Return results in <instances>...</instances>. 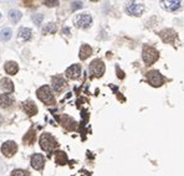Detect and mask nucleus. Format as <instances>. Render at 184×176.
<instances>
[{"mask_svg":"<svg viewBox=\"0 0 184 176\" xmlns=\"http://www.w3.org/2000/svg\"><path fill=\"white\" fill-rule=\"evenodd\" d=\"M36 94H38V98L44 103L46 106H52L56 103V99H55V94L54 92H52V88L50 86H43L40 87L38 92H36Z\"/></svg>","mask_w":184,"mask_h":176,"instance_id":"nucleus-1","label":"nucleus"},{"mask_svg":"<svg viewBox=\"0 0 184 176\" xmlns=\"http://www.w3.org/2000/svg\"><path fill=\"white\" fill-rule=\"evenodd\" d=\"M39 143H40L41 149L45 150V151H51V150H54V149H56L57 146H59V143H57V140L51 135L50 133L41 134Z\"/></svg>","mask_w":184,"mask_h":176,"instance_id":"nucleus-2","label":"nucleus"},{"mask_svg":"<svg viewBox=\"0 0 184 176\" xmlns=\"http://www.w3.org/2000/svg\"><path fill=\"white\" fill-rule=\"evenodd\" d=\"M142 57H143V61L147 66H151L159 58V52L152 46H144L143 51H142Z\"/></svg>","mask_w":184,"mask_h":176,"instance_id":"nucleus-3","label":"nucleus"},{"mask_svg":"<svg viewBox=\"0 0 184 176\" xmlns=\"http://www.w3.org/2000/svg\"><path fill=\"white\" fill-rule=\"evenodd\" d=\"M73 24H75V26L78 29H87V27H90L92 24V16L86 13L78 14L75 16V19H73Z\"/></svg>","mask_w":184,"mask_h":176,"instance_id":"nucleus-4","label":"nucleus"},{"mask_svg":"<svg viewBox=\"0 0 184 176\" xmlns=\"http://www.w3.org/2000/svg\"><path fill=\"white\" fill-rule=\"evenodd\" d=\"M104 70H106V67H104L103 61L99 58L93 60L90 63V73L93 77H101L104 73Z\"/></svg>","mask_w":184,"mask_h":176,"instance_id":"nucleus-5","label":"nucleus"},{"mask_svg":"<svg viewBox=\"0 0 184 176\" xmlns=\"http://www.w3.org/2000/svg\"><path fill=\"white\" fill-rule=\"evenodd\" d=\"M147 81H148V83L151 86L159 87L164 83V77L159 73V71L153 70V71H149L148 73H147Z\"/></svg>","mask_w":184,"mask_h":176,"instance_id":"nucleus-6","label":"nucleus"},{"mask_svg":"<svg viewBox=\"0 0 184 176\" xmlns=\"http://www.w3.org/2000/svg\"><path fill=\"white\" fill-rule=\"evenodd\" d=\"M16 151H18V144L15 143V142H13V140L5 142L3 145H1V153L6 158L13 156V155L16 154Z\"/></svg>","mask_w":184,"mask_h":176,"instance_id":"nucleus-7","label":"nucleus"},{"mask_svg":"<svg viewBox=\"0 0 184 176\" xmlns=\"http://www.w3.org/2000/svg\"><path fill=\"white\" fill-rule=\"evenodd\" d=\"M143 10L144 6L138 3H128L126 5V11H127V14L132 15V16H139L143 13Z\"/></svg>","mask_w":184,"mask_h":176,"instance_id":"nucleus-8","label":"nucleus"},{"mask_svg":"<svg viewBox=\"0 0 184 176\" xmlns=\"http://www.w3.org/2000/svg\"><path fill=\"white\" fill-rule=\"evenodd\" d=\"M51 83H52V88L56 92H62L67 86V82L62 76H54L51 80Z\"/></svg>","mask_w":184,"mask_h":176,"instance_id":"nucleus-9","label":"nucleus"},{"mask_svg":"<svg viewBox=\"0 0 184 176\" xmlns=\"http://www.w3.org/2000/svg\"><path fill=\"white\" fill-rule=\"evenodd\" d=\"M66 76H67V78H70V80H78L81 76V66L77 63L70 66L69 68L66 70Z\"/></svg>","mask_w":184,"mask_h":176,"instance_id":"nucleus-10","label":"nucleus"},{"mask_svg":"<svg viewBox=\"0 0 184 176\" xmlns=\"http://www.w3.org/2000/svg\"><path fill=\"white\" fill-rule=\"evenodd\" d=\"M31 166L35 170H43L45 166V158L41 154H34L31 156Z\"/></svg>","mask_w":184,"mask_h":176,"instance_id":"nucleus-11","label":"nucleus"},{"mask_svg":"<svg viewBox=\"0 0 184 176\" xmlns=\"http://www.w3.org/2000/svg\"><path fill=\"white\" fill-rule=\"evenodd\" d=\"M159 36H161V39L164 41V42L172 44V42H174V40L177 39V32H175V31H173V30H171V29H167V30L161 31Z\"/></svg>","mask_w":184,"mask_h":176,"instance_id":"nucleus-12","label":"nucleus"},{"mask_svg":"<svg viewBox=\"0 0 184 176\" xmlns=\"http://www.w3.org/2000/svg\"><path fill=\"white\" fill-rule=\"evenodd\" d=\"M23 109L28 115H35L38 114V107L33 101H26L23 103Z\"/></svg>","mask_w":184,"mask_h":176,"instance_id":"nucleus-13","label":"nucleus"},{"mask_svg":"<svg viewBox=\"0 0 184 176\" xmlns=\"http://www.w3.org/2000/svg\"><path fill=\"white\" fill-rule=\"evenodd\" d=\"M14 104V98L6 94V93H0V107L3 108H10Z\"/></svg>","mask_w":184,"mask_h":176,"instance_id":"nucleus-14","label":"nucleus"},{"mask_svg":"<svg viewBox=\"0 0 184 176\" xmlns=\"http://www.w3.org/2000/svg\"><path fill=\"white\" fill-rule=\"evenodd\" d=\"M4 68H5V72H6L8 75L14 76V75H16L19 72V65L15 61H8L6 63H5Z\"/></svg>","mask_w":184,"mask_h":176,"instance_id":"nucleus-15","label":"nucleus"},{"mask_svg":"<svg viewBox=\"0 0 184 176\" xmlns=\"http://www.w3.org/2000/svg\"><path fill=\"white\" fill-rule=\"evenodd\" d=\"M180 1H162V6L168 11H175V10L180 9Z\"/></svg>","mask_w":184,"mask_h":176,"instance_id":"nucleus-16","label":"nucleus"},{"mask_svg":"<svg viewBox=\"0 0 184 176\" xmlns=\"http://www.w3.org/2000/svg\"><path fill=\"white\" fill-rule=\"evenodd\" d=\"M92 55V49H91V46L90 45H82L81 46V49H80V58L83 61V60H87L90 56Z\"/></svg>","mask_w":184,"mask_h":176,"instance_id":"nucleus-17","label":"nucleus"},{"mask_svg":"<svg viewBox=\"0 0 184 176\" xmlns=\"http://www.w3.org/2000/svg\"><path fill=\"white\" fill-rule=\"evenodd\" d=\"M0 88L8 92H14V83L9 78H1L0 80Z\"/></svg>","mask_w":184,"mask_h":176,"instance_id":"nucleus-18","label":"nucleus"},{"mask_svg":"<svg viewBox=\"0 0 184 176\" xmlns=\"http://www.w3.org/2000/svg\"><path fill=\"white\" fill-rule=\"evenodd\" d=\"M33 37V31L28 27H21L19 30V39H21L24 41H29Z\"/></svg>","mask_w":184,"mask_h":176,"instance_id":"nucleus-19","label":"nucleus"},{"mask_svg":"<svg viewBox=\"0 0 184 176\" xmlns=\"http://www.w3.org/2000/svg\"><path fill=\"white\" fill-rule=\"evenodd\" d=\"M55 161L59 165H65L67 163V155L64 151H57L55 155Z\"/></svg>","mask_w":184,"mask_h":176,"instance_id":"nucleus-20","label":"nucleus"},{"mask_svg":"<svg viewBox=\"0 0 184 176\" xmlns=\"http://www.w3.org/2000/svg\"><path fill=\"white\" fill-rule=\"evenodd\" d=\"M35 139H36V134H35V132L31 129V130H29L28 132V134L24 137V143H26V144H33L34 142H35Z\"/></svg>","mask_w":184,"mask_h":176,"instance_id":"nucleus-21","label":"nucleus"},{"mask_svg":"<svg viewBox=\"0 0 184 176\" xmlns=\"http://www.w3.org/2000/svg\"><path fill=\"white\" fill-rule=\"evenodd\" d=\"M11 30L10 29H3L1 31H0V40L1 41H9L10 37H11Z\"/></svg>","mask_w":184,"mask_h":176,"instance_id":"nucleus-22","label":"nucleus"},{"mask_svg":"<svg viewBox=\"0 0 184 176\" xmlns=\"http://www.w3.org/2000/svg\"><path fill=\"white\" fill-rule=\"evenodd\" d=\"M9 18L11 20L13 23L16 24L20 19H21V13L19 11V10H11V11L9 13Z\"/></svg>","mask_w":184,"mask_h":176,"instance_id":"nucleus-23","label":"nucleus"},{"mask_svg":"<svg viewBox=\"0 0 184 176\" xmlns=\"http://www.w3.org/2000/svg\"><path fill=\"white\" fill-rule=\"evenodd\" d=\"M56 30H57V27H56V25L54 24V23H49L47 25H45V27H44V32L46 34V32H50V34H54V32H56Z\"/></svg>","mask_w":184,"mask_h":176,"instance_id":"nucleus-24","label":"nucleus"},{"mask_svg":"<svg viewBox=\"0 0 184 176\" xmlns=\"http://www.w3.org/2000/svg\"><path fill=\"white\" fill-rule=\"evenodd\" d=\"M11 176H30V174H29L28 171H26V170H23V169H15V170H13Z\"/></svg>","mask_w":184,"mask_h":176,"instance_id":"nucleus-25","label":"nucleus"},{"mask_svg":"<svg viewBox=\"0 0 184 176\" xmlns=\"http://www.w3.org/2000/svg\"><path fill=\"white\" fill-rule=\"evenodd\" d=\"M43 20H44V15H43V14H35L34 16H33V21H34L36 25H40Z\"/></svg>","mask_w":184,"mask_h":176,"instance_id":"nucleus-26","label":"nucleus"},{"mask_svg":"<svg viewBox=\"0 0 184 176\" xmlns=\"http://www.w3.org/2000/svg\"><path fill=\"white\" fill-rule=\"evenodd\" d=\"M44 4H46L47 6H56V5L59 4V1H45Z\"/></svg>","mask_w":184,"mask_h":176,"instance_id":"nucleus-27","label":"nucleus"},{"mask_svg":"<svg viewBox=\"0 0 184 176\" xmlns=\"http://www.w3.org/2000/svg\"><path fill=\"white\" fill-rule=\"evenodd\" d=\"M81 6H82V3H73L72 9H77V8H81Z\"/></svg>","mask_w":184,"mask_h":176,"instance_id":"nucleus-28","label":"nucleus"},{"mask_svg":"<svg viewBox=\"0 0 184 176\" xmlns=\"http://www.w3.org/2000/svg\"><path fill=\"white\" fill-rule=\"evenodd\" d=\"M0 18H1V14H0Z\"/></svg>","mask_w":184,"mask_h":176,"instance_id":"nucleus-29","label":"nucleus"}]
</instances>
